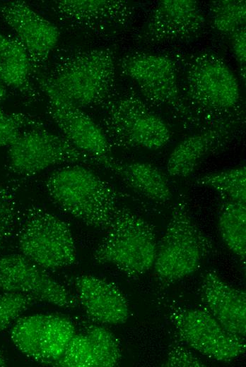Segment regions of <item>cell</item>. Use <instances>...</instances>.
I'll return each instance as SVG.
<instances>
[{"mask_svg":"<svg viewBox=\"0 0 246 367\" xmlns=\"http://www.w3.org/2000/svg\"><path fill=\"white\" fill-rule=\"evenodd\" d=\"M180 77L183 97L204 128L245 120L237 78L218 54L203 51L183 59Z\"/></svg>","mask_w":246,"mask_h":367,"instance_id":"obj_1","label":"cell"},{"mask_svg":"<svg viewBox=\"0 0 246 367\" xmlns=\"http://www.w3.org/2000/svg\"><path fill=\"white\" fill-rule=\"evenodd\" d=\"M45 187L49 196L63 211L87 226L105 230L124 197L110 184L81 164L52 172Z\"/></svg>","mask_w":246,"mask_h":367,"instance_id":"obj_2","label":"cell"},{"mask_svg":"<svg viewBox=\"0 0 246 367\" xmlns=\"http://www.w3.org/2000/svg\"><path fill=\"white\" fill-rule=\"evenodd\" d=\"M116 66L113 50L96 48L66 57L42 76L62 99L82 109L102 105L112 95Z\"/></svg>","mask_w":246,"mask_h":367,"instance_id":"obj_3","label":"cell"},{"mask_svg":"<svg viewBox=\"0 0 246 367\" xmlns=\"http://www.w3.org/2000/svg\"><path fill=\"white\" fill-rule=\"evenodd\" d=\"M122 73L138 87L142 99L152 108L164 109L186 128L200 127L201 121L187 104L180 85V62L168 54L138 52L122 57Z\"/></svg>","mask_w":246,"mask_h":367,"instance_id":"obj_4","label":"cell"},{"mask_svg":"<svg viewBox=\"0 0 246 367\" xmlns=\"http://www.w3.org/2000/svg\"><path fill=\"white\" fill-rule=\"evenodd\" d=\"M213 241L197 225L187 197L182 194L172 210L153 263L160 280L179 281L197 270L213 251Z\"/></svg>","mask_w":246,"mask_h":367,"instance_id":"obj_5","label":"cell"},{"mask_svg":"<svg viewBox=\"0 0 246 367\" xmlns=\"http://www.w3.org/2000/svg\"><path fill=\"white\" fill-rule=\"evenodd\" d=\"M102 109L100 127L111 146L156 150L171 139L165 121L134 92L112 95Z\"/></svg>","mask_w":246,"mask_h":367,"instance_id":"obj_6","label":"cell"},{"mask_svg":"<svg viewBox=\"0 0 246 367\" xmlns=\"http://www.w3.org/2000/svg\"><path fill=\"white\" fill-rule=\"evenodd\" d=\"M93 253L99 264H109L129 277L153 265L157 239L154 227L126 207H119Z\"/></svg>","mask_w":246,"mask_h":367,"instance_id":"obj_7","label":"cell"},{"mask_svg":"<svg viewBox=\"0 0 246 367\" xmlns=\"http://www.w3.org/2000/svg\"><path fill=\"white\" fill-rule=\"evenodd\" d=\"M15 236L20 253L45 270L69 267L76 261L69 225L39 205L24 210Z\"/></svg>","mask_w":246,"mask_h":367,"instance_id":"obj_8","label":"cell"},{"mask_svg":"<svg viewBox=\"0 0 246 367\" xmlns=\"http://www.w3.org/2000/svg\"><path fill=\"white\" fill-rule=\"evenodd\" d=\"M63 164L97 165L91 156L78 150L64 137L54 134L42 125L25 130L8 147L7 169L19 178L33 176Z\"/></svg>","mask_w":246,"mask_h":367,"instance_id":"obj_9","label":"cell"},{"mask_svg":"<svg viewBox=\"0 0 246 367\" xmlns=\"http://www.w3.org/2000/svg\"><path fill=\"white\" fill-rule=\"evenodd\" d=\"M77 328L68 318L52 313L20 317L10 331L17 349L42 364L54 366L62 356Z\"/></svg>","mask_w":246,"mask_h":367,"instance_id":"obj_10","label":"cell"},{"mask_svg":"<svg viewBox=\"0 0 246 367\" xmlns=\"http://www.w3.org/2000/svg\"><path fill=\"white\" fill-rule=\"evenodd\" d=\"M170 318L181 339L209 358L229 362L245 352V339L229 332L206 310L175 306Z\"/></svg>","mask_w":246,"mask_h":367,"instance_id":"obj_11","label":"cell"},{"mask_svg":"<svg viewBox=\"0 0 246 367\" xmlns=\"http://www.w3.org/2000/svg\"><path fill=\"white\" fill-rule=\"evenodd\" d=\"M37 80L47 99L49 114L64 137L78 150L91 156L97 165L114 159L110 145L100 125L82 109L62 99L47 84L42 74Z\"/></svg>","mask_w":246,"mask_h":367,"instance_id":"obj_12","label":"cell"},{"mask_svg":"<svg viewBox=\"0 0 246 367\" xmlns=\"http://www.w3.org/2000/svg\"><path fill=\"white\" fill-rule=\"evenodd\" d=\"M0 290L25 294L62 308L76 305V298L63 284L20 253L0 257Z\"/></svg>","mask_w":246,"mask_h":367,"instance_id":"obj_13","label":"cell"},{"mask_svg":"<svg viewBox=\"0 0 246 367\" xmlns=\"http://www.w3.org/2000/svg\"><path fill=\"white\" fill-rule=\"evenodd\" d=\"M205 25L199 2L163 0L154 7L138 37L146 45L187 42L199 36Z\"/></svg>","mask_w":246,"mask_h":367,"instance_id":"obj_14","label":"cell"},{"mask_svg":"<svg viewBox=\"0 0 246 367\" xmlns=\"http://www.w3.org/2000/svg\"><path fill=\"white\" fill-rule=\"evenodd\" d=\"M52 8L66 23L100 35L125 29L136 13L134 4L122 0H58Z\"/></svg>","mask_w":246,"mask_h":367,"instance_id":"obj_15","label":"cell"},{"mask_svg":"<svg viewBox=\"0 0 246 367\" xmlns=\"http://www.w3.org/2000/svg\"><path fill=\"white\" fill-rule=\"evenodd\" d=\"M0 15L26 50L33 68L45 64L59 42L58 28L24 1L1 2Z\"/></svg>","mask_w":246,"mask_h":367,"instance_id":"obj_16","label":"cell"},{"mask_svg":"<svg viewBox=\"0 0 246 367\" xmlns=\"http://www.w3.org/2000/svg\"><path fill=\"white\" fill-rule=\"evenodd\" d=\"M244 124L245 120L219 124L183 139L168 158V174L177 178L189 176L207 157L224 150L238 137Z\"/></svg>","mask_w":246,"mask_h":367,"instance_id":"obj_17","label":"cell"},{"mask_svg":"<svg viewBox=\"0 0 246 367\" xmlns=\"http://www.w3.org/2000/svg\"><path fill=\"white\" fill-rule=\"evenodd\" d=\"M122 359L121 344L107 328L90 325L77 330L62 356L53 366L113 367Z\"/></svg>","mask_w":246,"mask_h":367,"instance_id":"obj_18","label":"cell"},{"mask_svg":"<svg viewBox=\"0 0 246 367\" xmlns=\"http://www.w3.org/2000/svg\"><path fill=\"white\" fill-rule=\"evenodd\" d=\"M78 302L94 321L117 325L125 323L130 315L128 301L113 283L91 275H81L74 279Z\"/></svg>","mask_w":246,"mask_h":367,"instance_id":"obj_19","label":"cell"},{"mask_svg":"<svg viewBox=\"0 0 246 367\" xmlns=\"http://www.w3.org/2000/svg\"><path fill=\"white\" fill-rule=\"evenodd\" d=\"M199 292L206 310L229 332L245 339V292L225 282L213 270L204 275Z\"/></svg>","mask_w":246,"mask_h":367,"instance_id":"obj_20","label":"cell"},{"mask_svg":"<svg viewBox=\"0 0 246 367\" xmlns=\"http://www.w3.org/2000/svg\"><path fill=\"white\" fill-rule=\"evenodd\" d=\"M105 168L112 172L131 190L146 199L159 203L172 198L169 181L156 166L141 162H122L115 158Z\"/></svg>","mask_w":246,"mask_h":367,"instance_id":"obj_21","label":"cell"},{"mask_svg":"<svg viewBox=\"0 0 246 367\" xmlns=\"http://www.w3.org/2000/svg\"><path fill=\"white\" fill-rule=\"evenodd\" d=\"M33 66L29 56L16 39L0 35V82L27 97H34L30 81Z\"/></svg>","mask_w":246,"mask_h":367,"instance_id":"obj_22","label":"cell"},{"mask_svg":"<svg viewBox=\"0 0 246 367\" xmlns=\"http://www.w3.org/2000/svg\"><path fill=\"white\" fill-rule=\"evenodd\" d=\"M221 237L243 263L246 257V203L222 201L218 217Z\"/></svg>","mask_w":246,"mask_h":367,"instance_id":"obj_23","label":"cell"},{"mask_svg":"<svg viewBox=\"0 0 246 367\" xmlns=\"http://www.w3.org/2000/svg\"><path fill=\"white\" fill-rule=\"evenodd\" d=\"M194 185L213 189L225 200L246 203L245 165L201 176L195 180Z\"/></svg>","mask_w":246,"mask_h":367,"instance_id":"obj_24","label":"cell"},{"mask_svg":"<svg viewBox=\"0 0 246 367\" xmlns=\"http://www.w3.org/2000/svg\"><path fill=\"white\" fill-rule=\"evenodd\" d=\"M209 18L210 24L215 31L230 37L238 30L245 27V1H211L209 4Z\"/></svg>","mask_w":246,"mask_h":367,"instance_id":"obj_25","label":"cell"},{"mask_svg":"<svg viewBox=\"0 0 246 367\" xmlns=\"http://www.w3.org/2000/svg\"><path fill=\"white\" fill-rule=\"evenodd\" d=\"M13 185L0 184V252L15 235L21 214Z\"/></svg>","mask_w":246,"mask_h":367,"instance_id":"obj_26","label":"cell"},{"mask_svg":"<svg viewBox=\"0 0 246 367\" xmlns=\"http://www.w3.org/2000/svg\"><path fill=\"white\" fill-rule=\"evenodd\" d=\"M36 301L25 294L3 291L0 294V333L13 324Z\"/></svg>","mask_w":246,"mask_h":367,"instance_id":"obj_27","label":"cell"},{"mask_svg":"<svg viewBox=\"0 0 246 367\" xmlns=\"http://www.w3.org/2000/svg\"><path fill=\"white\" fill-rule=\"evenodd\" d=\"M40 125L28 114L7 112L0 107V147L10 146L25 130Z\"/></svg>","mask_w":246,"mask_h":367,"instance_id":"obj_28","label":"cell"},{"mask_svg":"<svg viewBox=\"0 0 246 367\" xmlns=\"http://www.w3.org/2000/svg\"><path fill=\"white\" fill-rule=\"evenodd\" d=\"M162 366L168 367L205 366L204 363L189 349L180 345H175L171 348Z\"/></svg>","mask_w":246,"mask_h":367,"instance_id":"obj_29","label":"cell"},{"mask_svg":"<svg viewBox=\"0 0 246 367\" xmlns=\"http://www.w3.org/2000/svg\"><path fill=\"white\" fill-rule=\"evenodd\" d=\"M242 28L230 36L232 52L239 65L242 78L245 80L246 32Z\"/></svg>","mask_w":246,"mask_h":367,"instance_id":"obj_30","label":"cell"},{"mask_svg":"<svg viewBox=\"0 0 246 367\" xmlns=\"http://www.w3.org/2000/svg\"><path fill=\"white\" fill-rule=\"evenodd\" d=\"M6 94L7 92L5 85L0 82V104L5 100Z\"/></svg>","mask_w":246,"mask_h":367,"instance_id":"obj_31","label":"cell"},{"mask_svg":"<svg viewBox=\"0 0 246 367\" xmlns=\"http://www.w3.org/2000/svg\"><path fill=\"white\" fill-rule=\"evenodd\" d=\"M6 364H7L6 358L4 354L3 353V351H1L0 350V367L5 366H6Z\"/></svg>","mask_w":246,"mask_h":367,"instance_id":"obj_32","label":"cell"},{"mask_svg":"<svg viewBox=\"0 0 246 367\" xmlns=\"http://www.w3.org/2000/svg\"><path fill=\"white\" fill-rule=\"evenodd\" d=\"M0 35H1V33H0Z\"/></svg>","mask_w":246,"mask_h":367,"instance_id":"obj_33","label":"cell"}]
</instances>
